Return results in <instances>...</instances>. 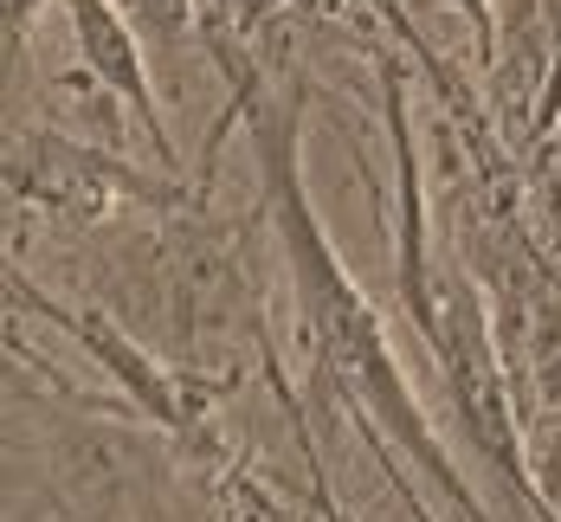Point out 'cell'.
Returning <instances> with one entry per match:
<instances>
[{"instance_id":"6da1fadb","label":"cell","mask_w":561,"mask_h":522,"mask_svg":"<svg viewBox=\"0 0 561 522\" xmlns=\"http://www.w3.org/2000/svg\"><path fill=\"white\" fill-rule=\"evenodd\" d=\"M304 97H310L304 78H284V84L265 78L252 91V104H245V129H252V155H259V187H265L259 213H265V227H272V239L284 252L297 323H304V343H310V387H317V401H336L342 419L348 413L375 419V432L446 497L458 510V522H491L478 490L465 484L458 459L446 452V439L426 426V406L407 387V374H400V361L388 348L381 310L348 278V265L336 258L330 232H323L317 207H310L304 155H297Z\"/></svg>"},{"instance_id":"7a4b0ae2","label":"cell","mask_w":561,"mask_h":522,"mask_svg":"<svg viewBox=\"0 0 561 522\" xmlns=\"http://www.w3.org/2000/svg\"><path fill=\"white\" fill-rule=\"evenodd\" d=\"M7 310L20 323H46L65 343H78L116 381V401H129L136 419H149L187 459L220 464V401L239 387V368L207 374V368H187V361H162V355H149V348L116 323V310L53 297L26 265L7 271Z\"/></svg>"},{"instance_id":"3957f363","label":"cell","mask_w":561,"mask_h":522,"mask_svg":"<svg viewBox=\"0 0 561 522\" xmlns=\"http://www.w3.org/2000/svg\"><path fill=\"white\" fill-rule=\"evenodd\" d=\"M7 200L20 213H58L65 227H98L116 207H149V213H187L194 200H207L201 181L169 169H136L123 149H84L53 129H20L7 136Z\"/></svg>"},{"instance_id":"277c9868","label":"cell","mask_w":561,"mask_h":522,"mask_svg":"<svg viewBox=\"0 0 561 522\" xmlns=\"http://www.w3.org/2000/svg\"><path fill=\"white\" fill-rule=\"evenodd\" d=\"M58 13H65V26H71V46L84 58V71H91L116 104L136 116V129L149 136L156 169L187 174L181 149H174L169 111H162V97H156V78H149L142 39H136V26L123 20V7H116V0H58Z\"/></svg>"},{"instance_id":"5b68a950","label":"cell","mask_w":561,"mask_h":522,"mask_svg":"<svg viewBox=\"0 0 561 522\" xmlns=\"http://www.w3.org/2000/svg\"><path fill=\"white\" fill-rule=\"evenodd\" d=\"M348 426H355V432H362V445L375 452V464H381V477H388L393 490H400V503H407V517H413V522H439L433 510H426V497L413 490V477L400 471V459H393V445L381 439V432H375V419H362V413H348Z\"/></svg>"},{"instance_id":"8992f818","label":"cell","mask_w":561,"mask_h":522,"mask_svg":"<svg viewBox=\"0 0 561 522\" xmlns=\"http://www.w3.org/2000/svg\"><path fill=\"white\" fill-rule=\"evenodd\" d=\"M420 13H433V7H458V13H471V26H478V65H491L497 53V20H491V0H413Z\"/></svg>"}]
</instances>
